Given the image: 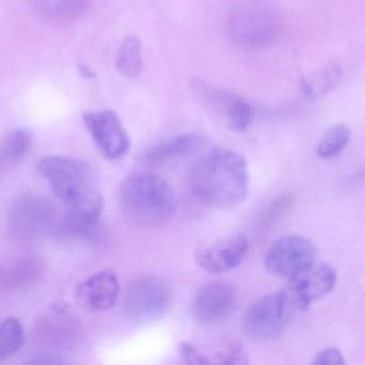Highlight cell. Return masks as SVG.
Listing matches in <instances>:
<instances>
[{
    "mask_svg": "<svg viewBox=\"0 0 365 365\" xmlns=\"http://www.w3.org/2000/svg\"><path fill=\"white\" fill-rule=\"evenodd\" d=\"M191 190L206 206L228 209L241 204L249 192L245 157L225 148L209 151L192 170Z\"/></svg>",
    "mask_w": 365,
    "mask_h": 365,
    "instance_id": "6da1fadb",
    "label": "cell"
},
{
    "mask_svg": "<svg viewBox=\"0 0 365 365\" xmlns=\"http://www.w3.org/2000/svg\"><path fill=\"white\" fill-rule=\"evenodd\" d=\"M37 170L65 205L66 213L101 219L103 197L85 162L63 155H48L38 162Z\"/></svg>",
    "mask_w": 365,
    "mask_h": 365,
    "instance_id": "7a4b0ae2",
    "label": "cell"
},
{
    "mask_svg": "<svg viewBox=\"0 0 365 365\" xmlns=\"http://www.w3.org/2000/svg\"><path fill=\"white\" fill-rule=\"evenodd\" d=\"M119 202L128 219L146 227L161 225L176 212V195L161 177L134 173L125 177L119 189Z\"/></svg>",
    "mask_w": 365,
    "mask_h": 365,
    "instance_id": "3957f363",
    "label": "cell"
},
{
    "mask_svg": "<svg viewBox=\"0 0 365 365\" xmlns=\"http://www.w3.org/2000/svg\"><path fill=\"white\" fill-rule=\"evenodd\" d=\"M279 22L277 14L267 6L247 4L235 10L228 21L230 40L245 50L268 48L277 40Z\"/></svg>",
    "mask_w": 365,
    "mask_h": 365,
    "instance_id": "277c9868",
    "label": "cell"
},
{
    "mask_svg": "<svg viewBox=\"0 0 365 365\" xmlns=\"http://www.w3.org/2000/svg\"><path fill=\"white\" fill-rule=\"evenodd\" d=\"M172 299L165 279L155 275L138 277L128 286L123 298L125 313L138 322L159 319L168 312Z\"/></svg>",
    "mask_w": 365,
    "mask_h": 365,
    "instance_id": "5b68a950",
    "label": "cell"
},
{
    "mask_svg": "<svg viewBox=\"0 0 365 365\" xmlns=\"http://www.w3.org/2000/svg\"><path fill=\"white\" fill-rule=\"evenodd\" d=\"M56 217V207L48 198L39 194H21L10 208L9 227L16 238L31 240L46 234Z\"/></svg>",
    "mask_w": 365,
    "mask_h": 365,
    "instance_id": "8992f818",
    "label": "cell"
},
{
    "mask_svg": "<svg viewBox=\"0 0 365 365\" xmlns=\"http://www.w3.org/2000/svg\"><path fill=\"white\" fill-rule=\"evenodd\" d=\"M290 309L292 305L284 289L262 297L243 317L245 333L255 341L275 339L285 329Z\"/></svg>",
    "mask_w": 365,
    "mask_h": 365,
    "instance_id": "52a82bcc",
    "label": "cell"
},
{
    "mask_svg": "<svg viewBox=\"0 0 365 365\" xmlns=\"http://www.w3.org/2000/svg\"><path fill=\"white\" fill-rule=\"evenodd\" d=\"M315 245L305 237L290 235L273 243L264 257V266L271 274L292 279L315 262Z\"/></svg>",
    "mask_w": 365,
    "mask_h": 365,
    "instance_id": "ba28073f",
    "label": "cell"
},
{
    "mask_svg": "<svg viewBox=\"0 0 365 365\" xmlns=\"http://www.w3.org/2000/svg\"><path fill=\"white\" fill-rule=\"evenodd\" d=\"M78 318L63 305H54L42 314L35 327L36 339L40 345L53 351H67L82 336Z\"/></svg>",
    "mask_w": 365,
    "mask_h": 365,
    "instance_id": "9c48e42d",
    "label": "cell"
},
{
    "mask_svg": "<svg viewBox=\"0 0 365 365\" xmlns=\"http://www.w3.org/2000/svg\"><path fill=\"white\" fill-rule=\"evenodd\" d=\"M337 273L330 264H312L288 279L284 292L294 309H305L312 302L319 300L334 289Z\"/></svg>",
    "mask_w": 365,
    "mask_h": 365,
    "instance_id": "30bf717a",
    "label": "cell"
},
{
    "mask_svg": "<svg viewBox=\"0 0 365 365\" xmlns=\"http://www.w3.org/2000/svg\"><path fill=\"white\" fill-rule=\"evenodd\" d=\"M85 127L102 155L108 160H119L131 147L129 134L116 113L110 110L85 113Z\"/></svg>",
    "mask_w": 365,
    "mask_h": 365,
    "instance_id": "8fae6325",
    "label": "cell"
},
{
    "mask_svg": "<svg viewBox=\"0 0 365 365\" xmlns=\"http://www.w3.org/2000/svg\"><path fill=\"white\" fill-rule=\"evenodd\" d=\"M236 304V287L228 282L215 281L202 286L194 297L191 313L196 322L212 324L228 317Z\"/></svg>",
    "mask_w": 365,
    "mask_h": 365,
    "instance_id": "7c38bea8",
    "label": "cell"
},
{
    "mask_svg": "<svg viewBox=\"0 0 365 365\" xmlns=\"http://www.w3.org/2000/svg\"><path fill=\"white\" fill-rule=\"evenodd\" d=\"M119 298V282L110 269L98 271L78 284L76 300L85 311L106 312L112 309Z\"/></svg>",
    "mask_w": 365,
    "mask_h": 365,
    "instance_id": "4fadbf2b",
    "label": "cell"
},
{
    "mask_svg": "<svg viewBox=\"0 0 365 365\" xmlns=\"http://www.w3.org/2000/svg\"><path fill=\"white\" fill-rule=\"evenodd\" d=\"M249 250L247 237L241 234L226 237L196 253L198 266L211 274H220L237 268Z\"/></svg>",
    "mask_w": 365,
    "mask_h": 365,
    "instance_id": "5bb4252c",
    "label": "cell"
},
{
    "mask_svg": "<svg viewBox=\"0 0 365 365\" xmlns=\"http://www.w3.org/2000/svg\"><path fill=\"white\" fill-rule=\"evenodd\" d=\"M46 264L39 256L27 255L10 264L1 272L3 292H19L36 285L43 277Z\"/></svg>",
    "mask_w": 365,
    "mask_h": 365,
    "instance_id": "9a60e30c",
    "label": "cell"
},
{
    "mask_svg": "<svg viewBox=\"0 0 365 365\" xmlns=\"http://www.w3.org/2000/svg\"><path fill=\"white\" fill-rule=\"evenodd\" d=\"M202 138L196 134L185 133L168 138L151 147L146 155L145 162L150 165H162L187 157L200 145Z\"/></svg>",
    "mask_w": 365,
    "mask_h": 365,
    "instance_id": "2e32d148",
    "label": "cell"
},
{
    "mask_svg": "<svg viewBox=\"0 0 365 365\" xmlns=\"http://www.w3.org/2000/svg\"><path fill=\"white\" fill-rule=\"evenodd\" d=\"M33 142V134L29 129L11 130L4 138L0 148L1 172H10L19 168L31 153Z\"/></svg>",
    "mask_w": 365,
    "mask_h": 365,
    "instance_id": "e0dca14e",
    "label": "cell"
},
{
    "mask_svg": "<svg viewBox=\"0 0 365 365\" xmlns=\"http://www.w3.org/2000/svg\"><path fill=\"white\" fill-rule=\"evenodd\" d=\"M91 0H31L36 11L46 20L71 23L82 18Z\"/></svg>",
    "mask_w": 365,
    "mask_h": 365,
    "instance_id": "ac0fdd59",
    "label": "cell"
},
{
    "mask_svg": "<svg viewBox=\"0 0 365 365\" xmlns=\"http://www.w3.org/2000/svg\"><path fill=\"white\" fill-rule=\"evenodd\" d=\"M344 70L337 63H330L301 80V91L307 99L317 100L332 91L341 82Z\"/></svg>",
    "mask_w": 365,
    "mask_h": 365,
    "instance_id": "d6986e66",
    "label": "cell"
},
{
    "mask_svg": "<svg viewBox=\"0 0 365 365\" xmlns=\"http://www.w3.org/2000/svg\"><path fill=\"white\" fill-rule=\"evenodd\" d=\"M101 219L65 213L57 226V234L72 242H93L99 237Z\"/></svg>",
    "mask_w": 365,
    "mask_h": 365,
    "instance_id": "ffe728a7",
    "label": "cell"
},
{
    "mask_svg": "<svg viewBox=\"0 0 365 365\" xmlns=\"http://www.w3.org/2000/svg\"><path fill=\"white\" fill-rule=\"evenodd\" d=\"M143 66L142 41L136 36H128L117 52V70L125 78L135 80L140 78Z\"/></svg>",
    "mask_w": 365,
    "mask_h": 365,
    "instance_id": "44dd1931",
    "label": "cell"
},
{
    "mask_svg": "<svg viewBox=\"0 0 365 365\" xmlns=\"http://www.w3.org/2000/svg\"><path fill=\"white\" fill-rule=\"evenodd\" d=\"M24 341V329L20 319L14 316L6 318L0 328V362H5L18 354Z\"/></svg>",
    "mask_w": 365,
    "mask_h": 365,
    "instance_id": "7402d4cb",
    "label": "cell"
},
{
    "mask_svg": "<svg viewBox=\"0 0 365 365\" xmlns=\"http://www.w3.org/2000/svg\"><path fill=\"white\" fill-rule=\"evenodd\" d=\"M350 138H351V133L349 128L343 123L329 128L318 145V155L322 159L336 157L347 146Z\"/></svg>",
    "mask_w": 365,
    "mask_h": 365,
    "instance_id": "603a6c76",
    "label": "cell"
},
{
    "mask_svg": "<svg viewBox=\"0 0 365 365\" xmlns=\"http://www.w3.org/2000/svg\"><path fill=\"white\" fill-rule=\"evenodd\" d=\"M215 362L220 364H247L249 356L238 341L226 344L215 354Z\"/></svg>",
    "mask_w": 365,
    "mask_h": 365,
    "instance_id": "cb8c5ba5",
    "label": "cell"
},
{
    "mask_svg": "<svg viewBox=\"0 0 365 365\" xmlns=\"http://www.w3.org/2000/svg\"><path fill=\"white\" fill-rule=\"evenodd\" d=\"M179 354L182 356L185 363L189 364H208L211 361L202 354L200 350H198L195 346L189 341H182L179 345Z\"/></svg>",
    "mask_w": 365,
    "mask_h": 365,
    "instance_id": "d4e9b609",
    "label": "cell"
},
{
    "mask_svg": "<svg viewBox=\"0 0 365 365\" xmlns=\"http://www.w3.org/2000/svg\"><path fill=\"white\" fill-rule=\"evenodd\" d=\"M313 363L317 365H343L345 364V360H344V356L339 349L328 348V349L319 352Z\"/></svg>",
    "mask_w": 365,
    "mask_h": 365,
    "instance_id": "484cf974",
    "label": "cell"
},
{
    "mask_svg": "<svg viewBox=\"0 0 365 365\" xmlns=\"http://www.w3.org/2000/svg\"><path fill=\"white\" fill-rule=\"evenodd\" d=\"M26 362L31 363V364H61V363H65V361L56 354L43 352V354L33 356L31 360L26 361Z\"/></svg>",
    "mask_w": 365,
    "mask_h": 365,
    "instance_id": "4316f807",
    "label": "cell"
},
{
    "mask_svg": "<svg viewBox=\"0 0 365 365\" xmlns=\"http://www.w3.org/2000/svg\"><path fill=\"white\" fill-rule=\"evenodd\" d=\"M81 73H83V76L86 78H93V72L91 70H89L86 66H81L80 67Z\"/></svg>",
    "mask_w": 365,
    "mask_h": 365,
    "instance_id": "83f0119b",
    "label": "cell"
}]
</instances>
